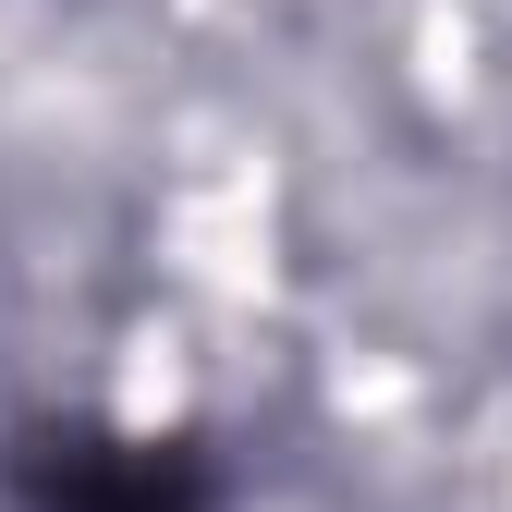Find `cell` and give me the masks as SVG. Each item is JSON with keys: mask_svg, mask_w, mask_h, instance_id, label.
<instances>
[{"mask_svg": "<svg viewBox=\"0 0 512 512\" xmlns=\"http://www.w3.org/2000/svg\"><path fill=\"white\" fill-rule=\"evenodd\" d=\"M13 512H220L208 439H147V427H98V415H37L13 427Z\"/></svg>", "mask_w": 512, "mask_h": 512, "instance_id": "1", "label": "cell"}]
</instances>
